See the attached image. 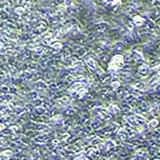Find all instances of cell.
I'll use <instances>...</instances> for the list:
<instances>
[{"label":"cell","instance_id":"cell-10","mask_svg":"<svg viewBox=\"0 0 160 160\" xmlns=\"http://www.w3.org/2000/svg\"><path fill=\"white\" fill-rule=\"evenodd\" d=\"M87 64L89 65V67H91L93 70H95L96 69V61H95L93 58H89L88 59V61H87Z\"/></svg>","mask_w":160,"mask_h":160},{"label":"cell","instance_id":"cell-7","mask_svg":"<svg viewBox=\"0 0 160 160\" xmlns=\"http://www.w3.org/2000/svg\"><path fill=\"white\" fill-rule=\"evenodd\" d=\"M125 48L124 44L122 43V42H119V43H117L115 46H114V48H113V51L114 52H121L123 51Z\"/></svg>","mask_w":160,"mask_h":160},{"label":"cell","instance_id":"cell-16","mask_svg":"<svg viewBox=\"0 0 160 160\" xmlns=\"http://www.w3.org/2000/svg\"><path fill=\"white\" fill-rule=\"evenodd\" d=\"M158 26H159V27H160V21L158 22Z\"/></svg>","mask_w":160,"mask_h":160},{"label":"cell","instance_id":"cell-14","mask_svg":"<svg viewBox=\"0 0 160 160\" xmlns=\"http://www.w3.org/2000/svg\"><path fill=\"white\" fill-rule=\"evenodd\" d=\"M156 49H157V50H160V41L156 43Z\"/></svg>","mask_w":160,"mask_h":160},{"label":"cell","instance_id":"cell-15","mask_svg":"<svg viewBox=\"0 0 160 160\" xmlns=\"http://www.w3.org/2000/svg\"><path fill=\"white\" fill-rule=\"evenodd\" d=\"M112 85H113L114 87H117V86L119 85V83H118V82H112Z\"/></svg>","mask_w":160,"mask_h":160},{"label":"cell","instance_id":"cell-1","mask_svg":"<svg viewBox=\"0 0 160 160\" xmlns=\"http://www.w3.org/2000/svg\"><path fill=\"white\" fill-rule=\"evenodd\" d=\"M112 66L114 68H119V67L123 66V57L121 55H116L114 58H112V60L110 62V68Z\"/></svg>","mask_w":160,"mask_h":160},{"label":"cell","instance_id":"cell-5","mask_svg":"<svg viewBox=\"0 0 160 160\" xmlns=\"http://www.w3.org/2000/svg\"><path fill=\"white\" fill-rule=\"evenodd\" d=\"M131 56L132 57V58H133L135 61H136V60H137V61H139V60H142V59H143V56H142V55H141L139 52H136V51L132 52Z\"/></svg>","mask_w":160,"mask_h":160},{"label":"cell","instance_id":"cell-13","mask_svg":"<svg viewBox=\"0 0 160 160\" xmlns=\"http://www.w3.org/2000/svg\"><path fill=\"white\" fill-rule=\"evenodd\" d=\"M154 71H157V72H160V65H157L155 68H154Z\"/></svg>","mask_w":160,"mask_h":160},{"label":"cell","instance_id":"cell-4","mask_svg":"<svg viewBox=\"0 0 160 160\" xmlns=\"http://www.w3.org/2000/svg\"><path fill=\"white\" fill-rule=\"evenodd\" d=\"M149 72V67L145 64H141V65H139L138 67V73L139 74H141V75H143V76H145L147 75V73Z\"/></svg>","mask_w":160,"mask_h":160},{"label":"cell","instance_id":"cell-6","mask_svg":"<svg viewBox=\"0 0 160 160\" xmlns=\"http://www.w3.org/2000/svg\"><path fill=\"white\" fill-rule=\"evenodd\" d=\"M133 22H134L136 25L141 26V25L143 24V22H144V19H143V17H142V16H140V15H136V16H134V17H133Z\"/></svg>","mask_w":160,"mask_h":160},{"label":"cell","instance_id":"cell-12","mask_svg":"<svg viewBox=\"0 0 160 160\" xmlns=\"http://www.w3.org/2000/svg\"><path fill=\"white\" fill-rule=\"evenodd\" d=\"M125 61H126L127 63H132V62H133V61H135V60L132 58V57H131H131H130V56H128L127 58H125Z\"/></svg>","mask_w":160,"mask_h":160},{"label":"cell","instance_id":"cell-3","mask_svg":"<svg viewBox=\"0 0 160 160\" xmlns=\"http://www.w3.org/2000/svg\"><path fill=\"white\" fill-rule=\"evenodd\" d=\"M121 5H122V1H120V0H114V1H112L109 4V7H110V9L112 11H116Z\"/></svg>","mask_w":160,"mask_h":160},{"label":"cell","instance_id":"cell-8","mask_svg":"<svg viewBox=\"0 0 160 160\" xmlns=\"http://www.w3.org/2000/svg\"><path fill=\"white\" fill-rule=\"evenodd\" d=\"M146 29L147 30H153L154 29V23L153 20H148L146 22Z\"/></svg>","mask_w":160,"mask_h":160},{"label":"cell","instance_id":"cell-11","mask_svg":"<svg viewBox=\"0 0 160 160\" xmlns=\"http://www.w3.org/2000/svg\"><path fill=\"white\" fill-rule=\"evenodd\" d=\"M124 42L125 43H128V44L131 43V42H132V37L130 36H124Z\"/></svg>","mask_w":160,"mask_h":160},{"label":"cell","instance_id":"cell-2","mask_svg":"<svg viewBox=\"0 0 160 160\" xmlns=\"http://www.w3.org/2000/svg\"><path fill=\"white\" fill-rule=\"evenodd\" d=\"M95 28H96V31L97 32H99V33H105L107 29V25L106 24V23H99V24H97L96 26H95Z\"/></svg>","mask_w":160,"mask_h":160},{"label":"cell","instance_id":"cell-9","mask_svg":"<svg viewBox=\"0 0 160 160\" xmlns=\"http://www.w3.org/2000/svg\"><path fill=\"white\" fill-rule=\"evenodd\" d=\"M99 58H100V60L101 61H103V62H107V61H108V56L107 55V54H105V53H103V54H101L100 56H99Z\"/></svg>","mask_w":160,"mask_h":160}]
</instances>
